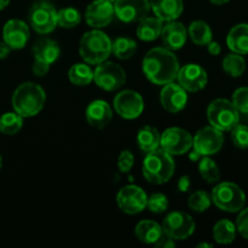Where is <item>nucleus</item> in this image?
Returning <instances> with one entry per match:
<instances>
[{
	"mask_svg": "<svg viewBox=\"0 0 248 248\" xmlns=\"http://www.w3.org/2000/svg\"><path fill=\"white\" fill-rule=\"evenodd\" d=\"M160 147L169 154L183 155L193 148V136L181 127H170L162 132Z\"/></svg>",
	"mask_w": 248,
	"mask_h": 248,
	"instance_id": "10",
	"label": "nucleus"
},
{
	"mask_svg": "<svg viewBox=\"0 0 248 248\" xmlns=\"http://www.w3.org/2000/svg\"><path fill=\"white\" fill-rule=\"evenodd\" d=\"M165 47L171 51H177L183 47L188 39V31L183 23L177 21H171L162 27L160 34Z\"/></svg>",
	"mask_w": 248,
	"mask_h": 248,
	"instance_id": "19",
	"label": "nucleus"
},
{
	"mask_svg": "<svg viewBox=\"0 0 248 248\" xmlns=\"http://www.w3.org/2000/svg\"><path fill=\"white\" fill-rule=\"evenodd\" d=\"M81 22V15L74 7H64L57 11V24L62 28L72 29Z\"/></svg>",
	"mask_w": 248,
	"mask_h": 248,
	"instance_id": "34",
	"label": "nucleus"
},
{
	"mask_svg": "<svg viewBox=\"0 0 248 248\" xmlns=\"http://www.w3.org/2000/svg\"><path fill=\"white\" fill-rule=\"evenodd\" d=\"M162 31V21L157 17H145L137 27V36L142 41L156 40Z\"/></svg>",
	"mask_w": 248,
	"mask_h": 248,
	"instance_id": "26",
	"label": "nucleus"
},
{
	"mask_svg": "<svg viewBox=\"0 0 248 248\" xmlns=\"http://www.w3.org/2000/svg\"><path fill=\"white\" fill-rule=\"evenodd\" d=\"M232 140L234 145L239 149H247L248 148V127L245 125L237 124L232 128Z\"/></svg>",
	"mask_w": 248,
	"mask_h": 248,
	"instance_id": "37",
	"label": "nucleus"
},
{
	"mask_svg": "<svg viewBox=\"0 0 248 248\" xmlns=\"http://www.w3.org/2000/svg\"><path fill=\"white\" fill-rule=\"evenodd\" d=\"M236 230H239L242 237L248 240V208H245L240 212L236 219Z\"/></svg>",
	"mask_w": 248,
	"mask_h": 248,
	"instance_id": "40",
	"label": "nucleus"
},
{
	"mask_svg": "<svg viewBox=\"0 0 248 248\" xmlns=\"http://www.w3.org/2000/svg\"><path fill=\"white\" fill-rule=\"evenodd\" d=\"M142 68L150 82L164 86L177 79L181 67L173 51L164 46V47H154L148 51L143 58Z\"/></svg>",
	"mask_w": 248,
	"mask_h": 248,
	"instance_id": "1",
	"label": "nucleus"
},
{
	"mask_svg": "<svg viewBox=\"0 0 248 248\" xmlns=\"http://www.w3.org/2000/svg\"><path fill=\"white\" fill-rule=\"evenodd\" d=\"M1 166H2V157L1 155H0V170H1Z\"/></svg>",
	"mask_w": 248,
	"mask_h": 248,
	"instance_id": "50",
	"label": "nucleus"
},
{
	"mask_svg": "<svg viewBox=\"0 0 248 248\" xmlns=\"http://www.w3.org/2000/svg\"><path fill=\"white\" fill-rule=\"evenodd\" d=\"M160 103L169 113H179L188 103V93L179 84L170 82L164 85L160 92Z\"/></svg>",
	"mask_w": 248,
	"mask_h": 248,
	"instance_id": "17",
	"label": "nucleus"
},
{
	"mask_svg": "<svg viewBox=\"0 0 248 248\" xmlns=\"http://www.w3.org/2000/svg\"><path fill=\"white\" fill-rule=\"evenodd\" d=\"M46 102L44 89L34 82H23L12 94L14 110L22 118H31L43 110Z\"/></svg>",
	"mask_w": 248,
	"mask_h": 248,
	"instance_id": "2",
	"label": "nucleus"
},
{
	"mask_svg": "<svg viewBox=\"0 0 248 248\" xmlns=\"http://www.w3.org/2000/svg\"><path fill=\"white\" fill-rule=\"evenodd\" d=\"M114 4L107 0H94L85 11V19L91 28L99 29L107 27L114 18Z\"/></svg>",
	"mask_w": 248,
	"mask_h": 248,
	"instance_id": "16",
	"label": "nucleus"
},
{
	"mask_svg": "<svg viewBox=\"0 0 248 248\" xmlns=\"http://www.w3.org/2000/svg\"><path fill=\"white\" fill-rule=\"evenodd\" d=\"M22 126H23V118L16 111L5 113L0 116V132L2 135H16L21 131Z\"/></svg>",
	"mask_w": 248,
	"mask_h": 248,
	"instance_id": "31",
	"label": "nucleus"
},
{
	"mask_svg": "<svg viewBox=\"0 0 248 248\" xmlns=\"http://www.w3.org/2000/svg\"><path fill=\"white\" fill-rule=\"evenodd\" d=\"M232 104L240 113L248 114V87H240L232 94Z\"/></svg>",
	"mask_w": 248,
	"mask_h": 248,
	"instance_id": "38",
	"label": "nucleus"
},
{
	"mask_svg": "<svg viewBox=\"0 0 248 248\" xmlns=\"http://www.w3.org/2000/svg\"><path fill=\"white\" fill-rule=\"evenodd\" d=\"M107 1H109V2H113V4H114V2H115V0H107Z\"/></svg>",
	"mask_w": 248,
	"mask_h": 248,
	"instance_id": "51",
	"label": "nucleus"
},
{
	"mask_svg": "<svg viewBox=\"0 0 248 248\" xmlns=\"http://www.w3.org/2000/svg\"><path fill=\"white\" fill-rule=\"evenodd\" d=\"M160 138H161V135L157 128L149 125L143 126L137 133V144L140 149L147 154L160 147Z\"/></svg>",
	"mask_w": 248,
	"mask_h": 248,
	"instance_id": "25",
	"label": "nucleus"
},
{
	"mask_svg": "<svg viewBox=\"0 0 248 248\" xmlns=\"http://www.w3.org/2000/svg\"><path fill=\"white\" fill-rule=\"evenodd\" d=\"M198 247H199V248H201V247H208V248H212V245H211V244H199V245H198Z\"/></svg>",
	"mask_w": 248,
	"mask_h": 248,
	"instance_id": "49",
	"label": "nucleus"
},
{
	"mask_svg": "<svg viewBox=\"0 0 248 248\" xmlns=\"http://www.w3.org/2000/svg\"><path fill=\"white\" fill-rule=\"evenodd\" d=\"M155 246L159 248H173L176 247V244H174V240L170 239L166 235H162L156 242H155Z\"/></svg>",
	"mask_w": 248,
	"mask_h": 248,
	"instance_id": "43",
	"label": "nucleus"
},
{
	"mask_svg": "<svg viewBox=\"0 0 248 248\" xmlns=\"http://www.w3.org/2000/svg\"><path fill=\"white\" fill-rule=\"evenodd\" d=\"M10 4V0H0V11L4 9H6Z\"/></svg>",
	"mask_w": 248,
	"mask_h": 248,
	"instance_id": "47",
	"label": "nucleus"
},
{
	"mask_svg": "<svg viewBox=\"0 0 248 248\" xmlns=\"http://www.w3.org/2000/svg\"><path fill=\"white\" fill-rule=\"evenodd\" d=\"M189 159H190V161H193V162H195V161H199V160H200V157H201V154L200 153H198L196 152L195 149H194L193 148V150H189Z\"/></svg>",
	"mask_w": 248,
	"mask_h": 248,
	"instance_id": "46",
	"label": "nucleus"
},
{
	"mask_svg": "<svg viewBox=\"0 0 248 248\" xmlns=\"http://www.w3.org/2000/svg\"><path fill=\"white\" fill-rule=\"evenodd\" d=\"M228 47L239 55L248 53V24L240 23L230 29L227 36Z\"/></svg>",
	"mask_w": 248,
	"mask_h": 248,
	"instance_id": "23",
	"label": "nucleus"
},
{
	"mask_svg": "<svg viewBox=\"0 0 248 248\" xmlns=\"http://www.w3.org/2000/svg\"><path fill=\"white\" fill-rule=\"evenodd\" d=\"M176 80H178V84L186 92H198L206 87L208 82V75L201 65L189 63L179 68Z\"/></svg>",
	"mask_w": 248,
	"mask_h": 248,
	"instance_id": "15",
	"label": "nucleus"
},
{
	"mask_svg": "<svg viewBox=\"0 0 248 248\" xmlns=\"http://www.w3.org/2000/svg\"><path fill=\"white\" fill-rule=\"evenodd\" d=\"M115 16L125 23H135L145 18L150 12L149 0H115Z\"/></svg>",
	"mask_w": 248,
	"mask_h": 248,
	"instance_id": "14",
	"label": "nucleus"
},
{
	"mask_svg": "<svg viewBox=\"0 0 248 248\" xmlns=\"http://www.w3.org/2000/svg\"><path fill=\"white\" fill-rule=\"evenodd\" d=\"M93 80L104 91H118L125 85L126 73L120 64L109 61L97 64L93 70Z\"/></svg>",
	"mask_w": 248,
	"mask_h": 248,
	"instance_id": "8",
	"label": "nucleus"
},
{
	"mask_svg": "<svg viewBox=\"0 0 248 248\" xmlns=\"http://www.w3.org/2000/svg\"><path fill=\"white\" fill-rule=\"evenodd\" d=\"M213 5H224L227 2H229L230 0H210Z\"/></svg>",
	"mask_w": 248,
	"mask_h": 248,
	"instance_id": "48",
	"label": "nucleus"
},
{
	"mask_svg": "<svg viewBox=\"0 0 248 248\" xmlns=\"http://www.w3.org/2000/svg\"><path fill=\"white\" fill-rule=\"evenodd\" d=\"M162 232L174 241L190 237L195 232V222L190 215L182 211H173L165 217L162 222Z\"/></svg>",
	"mask_w": 248,
	"mask_h": 248,
	"instance_id": "9",
	"label": "nucleus"
},
{
	"mask_svg": "<svg viewBox=\"0 0 248 248\" xmlns=\"http://www.w3.org/2000/svg\"><path fill=\"white\" fill-rule=\"evenodd\" d=\"M135 234L140 242L145 245H153L164 235L161 225L154 220H140L136 225Z\"/></svg>",
	"mask_w": 248,
	"mask_h": 248,
	"instance_id": "24",
	"label": "nucleus"
},
{
	"mask_svg": "<svg viewBox=\"0 0 248 248\" xmlns=\"http://www.w3.org/2000/svg\"><path fill=\"white\" fill-rule=\"evenodd\" d=\"M68 77H69L70 82L75 86H87L93 81V70L89 64L77 63L70 67Z\"/></svg>",
	"mask_w": 248,
	"mask_h": 248,
	"instance_id": "29",
	"label": "nucleus"
},
{
	"mask_svg": "<svg viewBox=\"0 0 248 248\" xmlns=\"http://www.w3.org/2000/svg\"><path fill=\"white\" fill-rule=\"evenodd\" d=\"M174 170H176V164L173 156L159 148L147 153L142 166L144 178L155 186L167 183L173 177Z\"/></svg>",
	"mask_w": 248,
	"mask_h": 248,
	"instance_id": "3",
	"label": "nucleus"
},
{
	"mask_svg": "<svg viewBox=\"0 0 248 248\" xmlns=\"http://www.w3.org/2000/svg\"><path fill=\"white\" fill-rule=\"evenodd\" d=\"M212 198L205 190H198L191 194L188 199V206L191 211L198 213H202L210 208Z\"/></svg>",
	"mask_w": 248,
	"mask_h": 248,
	"instance_id": "35",
	"label": "nucleus"
},
{
	"mask_svg": "<svg viewBox=\"0 0 248 248\" xmlns=\"http://www.w3.org/2000/svg\"><path fill=\"white\" fill-rule=\"evenodd\" d=\"M31 51H33L34 60L43 61L48 64H52L53 62H56L61 55V47L57 41L46 38V36L38 39L34 43Z\"/></svg>",
	"mask_w": 248,
	"mask_h": 248,
	"instance_id": "22",
	"label": "nucleus"
},
{
	"mask_svg": "<svg viewBox=\"0 0 248 248\" xmlns=\"http://www.w3.org/2000/svg\"><path fill=\"white\" fill-rule=\"evenodd\" d=\"M29 24L36 33L46 35L55 31L57 24V10L46 0L35 2L29 10Z\"/></svg>",
	"mask_w": 248,
	"mask_h": 248,
	"instance_id": "7",
	"label": "nucleus"
},
{
	"mask_svg": "<svg viewBox=\"0 0 248 248\" xmlns=\"http://www.w3.org/2000/svg\"><path fill=\"white\" fill-rule=\"evenodd\" d=\"M114 109L121 118L133 120L140 116L144 110V101L138 92L133 90H124L114 97Z\"/></svg>",
	"mask_w": 248,
	"mask_h": 248,
	"instance_id": "11",
	"label": "nucleus"
},
{
	"mask_svg": "<svg viewBox=\"0 0 248 248\" xmlns=\"http://www.w3.org/2000/svg\"><path fill=\"white\" fill-rule=\"evenodd\" d=\"M28 26L21 19H10L2 28V40L11 47V50H21L29 40Z\"/></svg>",
	"mask_w": 248,
	"mask_h": 248,
	"instance_id": "18",
	"label": "nucleus"
},
{
	"mask_svg": "<svg viewBox=\"0 0 248 248\" xmlns=\"http://www.w3.org/2000/svg\"><path fill=\"white\" fill-rule=\"evenodd\" d=\"M85 115H86L87 123L92 127L102 130L110 123L111 118H113V110L106 101L96 99L87 106Z\"/></svg>",
	"mask_w": 248,
	"mask_h": 248,
	"instance_id": "20",
	"label": "nucleus"
},
{
	"mask_svg": "<svg viewBox=\"0 0 248 248\" xmlns=\"http://www.w3.org/2000/svg\"><path fill=\"white\" fill-rule=\"evenodd\" d=\"M135 165V156L130 150H123L118 157V167L123 173H128Z\"/></svg>",
	"mask_w": 248,
	"mask_h": 248,
	"instance_id": "39",
	"label": "nucleus"
},
{
	"mask_svg": "<svg viewBox=\"0 0 248 248\" xmlns=\"http://www.w3.org/2000/svg\"><path fill=\"white\" fill-rule=\"evenodd\" d=\"M188 35L195 45L206 46L210 41H212V29L205 21L191 22L188 28Z\"/></svg>",
	"mask_w": 248,
	"mask_h": 248,
	"instance_id": "27",
	"label": "nucleus"
},
{
	"mask_svg": "<svg viewBox=\"0 0 248 248\" xmlns=\"http://www.w3.org/2000/svg\"><path fill=\"white\" fill-rule=\"evenodd\" d=\"M79 53L89 64H99L111 55V40L104 31L92 29L80 39Z\"/></svg>",
	"mask_w": 248,
	"mask_h": 248,
	"instance_id": "4",
	"label": "nucleus"
},
{
	"mask_svg": "<svg viewBox=\"0 0 248 248\" xmlns=\"http://www.w3.org/2000/svg\"><path fill=\"white\" fill-rule=\"evenodd\" d=\"M137 51V43L127 36H119L111 43V53L119 60H128L135 56Z\"/></svg>",
	"mask_w": 248,
	"mask_h": 248,
	"instance_id": "30",
	"label": "nucleus"
},
{
	"mask_svg": "<svg viewBox=\"0 0 248 248\" xmlns=\"http://www.w3.org/2000/svg\"><path fill=\"white\" fill-rule=\"evenodd\" d=\"M147 194L137 186H126L119 190L116 203L126 215H138L147 207Z\"/></svg>",
	"mask_w": 248,
	"mask_h": 248,
	"instance_id": "13",
	"label": "nucleus"
},
{
	"mask_svg": "<svg viewBox=\"0 0 248 248\" xmlns=\"http://www.w3.org/2000/svg\"><path fill=\"white\" fill-rule=\"evenodd\" d=\"M223 69L232 78H239L246 70V61L239 53H230L223 60Z\"/></svg>",
	"mask_w": 248,
	"mask_h": 248,
	"instance_id": "32",
	"label": "nucleus"
},
{
	"mask_svg": "<svg viewBox=\"0 0 248 248\" xmlns=\"http://www.w3.org/2000/svg\"><path fill=\"white\" fill-rule=\"evenodd\" d=\"M50 65L48 63L46 62H43V61H39V60H34V63H33V74L35 75V77H45L46 74L48 73V70H50Z\"/></svg>",
	"mask_w": 248,
	"mask_h": 248,
	"instance_id": "41",
	"label": "nucleus"
},
{
	"mask_svg": "<svg viewBox=\"0 0 248 248\" xmlns=\"http://www.w3.org/2000/svg\"><path fill=\"white\" fill-rule=\"evenodd\" d=\"M211 198L219 210L230 213L241 211L246 203L244 190L232 182H223L216 186Z\"/></svg>",
	"mask_w": 248,
	"mask_h": 248,
	"instance_id": "5",
	"label": "nucleus"
},
{
	"mask_svg": "<svg viewBox=\"0 0 248 248\" xmlns=\"http://www.w3.org/2000/svg\"><path fill=\"white\" fill-rule=\"evenodd\" d=\"M199 173L208 184H215L220 179L219 167L208 156H205L199 162Z\"/></svg>",
	"mask_w": 248,
	"mask_h": 248,
	"instance_id": "33",
	"label": "nucleus"
},
{
	"mask_svg": "<svg viewBox=\"0 0 248 248\" xmlns=\"http://www.w3.org/2000/svg\"><path fill=\"white\" fill-rule=\"evenodd\" d=\"M207 119L211 126L219 131H230L239 124L240 111L235 108L232 102L218 98L211 102L207 108Z\"/></svg>",
	"mask_w": 248,
	"mask_h": 248,
	"instance_id": "6",
	"label": "nucleus"
},
{
	"mask_svg": "<svg viewBox=\"0 0 248 248\" xmlns=\"http://www.w3.org/2000/svg\"><path fill=\"white\" fill-rule=\"evenodd\" d=\"M236 237V227L229 219H220L213 227V239L217 244H232Z\"/></svg>",
	"mask_w": 248,
	"mask_h": 248,
	"instance_id": "28",
	"label": "nucleus"
},
{
	"mask_svg": "<svg viewBox=\"0 0 248 248\" xmlns=\"http://www.w3.org/2000/svg\"><path fill=\"white\" fill-rule=\"evenodd\" d=\"M191 186V181L189 178V176H182L181 178L178 179V183H177V188L181 193H186L189 191Z\"/></svg>",
	"mask_w": 248,
	"mask_h": 248,
	"instance_id": "42",
	"label": "nucleus"
},
{
	"mask_svg": "<svg viewBox=\"0 0 248 248\" xmlns=\"http://www.w3.org/2000/svg\"><path fill=\"white\" fill-rule=\"evenodd\" d=\"M206 46H207V51L210 52V55L212 56H218L220 51H222V47H220V45L217 41H210Z\"/></svg>",
	"mask_w": 248,
	"mask_h": 248,
	"instance_id": "44",
	"label": "nucleus"
},
{
	"mask_svg": "<svg viewBox=\"0 0 248 248\" xmlns=\"http://www.w3.org/2000/svg\"><path fill=\"white\" fill-rule=\"evenodd\" d=\"M10 52H11V47L2 40L1 43H0V60L6 58L7 56L10 55Z\"/></svg>",
	"mask_w": 248,
	"mask_h": 248,
	"instance_id": "45",
	"label": "nucleus"
},
{
	"mask_svg": "<svg viewBox=\"0 0 248 248\" xmlns=\"http://www.w3.org/2000/svg\"><path fill=\"white\" fill-rule=\"evenodd\" d=\"M224 144V136L222 131L213 126H207L196 132L193 137V148L201 156H210L220 152Z\"/></svg>",
	"mask_w": 248,
	"mask_h": 248,
	"instance_id": "12",
	"label": "nucleus"
},
{
	"mask_svg": "<svg viewBox=\"0 0 248 248\" xmlns=\"http://www.w3.org/2000/svg\"><path fill=\"white\" fill-rule=\"evenodd\" d=\"M169 199L162 193H154L150 196H148L147 199L148 210L153 213H156V215L166 212L169 210Z\"/></svg>",
	"mask_w": 248,
	"mask_h": 248,
	"instance_id": "36",
	"label": "nucleus"
},
{
	"mask_svg": "<svg viewBox=\"0 0 248 248\" xmlns=\"http://www.w3.org/2000/svg\"><path fill=\"white\" fill-rule=\"evenodd\" d=\"M150 9L162 22L176 21L184 9L183 0H149Z\"/></svg>",
	"mask_w": 248,
	"mask_h": 248,
	"instance_id": "21",
	"label": "nucleus"
}]
</instances>
